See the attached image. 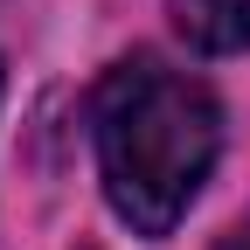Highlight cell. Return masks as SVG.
Here are the masks:
<instances>
[{"label": "cell", "mask_w": 250, "mask_h": 250, "mask_svg": "<svg viewBox=\"0 0 250 250\" xmlns=\"http://www.w3.org/2000/svg\"><path fill=\"white\" fill-rule=\"evenodd\" d=\"M90 146H98V181L111 215L132 236L160 243L215 174L223 104L202 77L139 49L111 62L90 90Z\"/></svg>", "instance_id": "6da1fadb"}, {"label": "cell", "mask_w": 250, "mask_h": 250, "mask_svg": "<svg viewBox=\"0 0 250 250\" xmlns=\"http://www.w3.org/2000/svg\"><path fill=\"white\" fill-rule=\"evenodd\" d=\"M215 250H250V215H243V223H229L223 236H215Z\"/></svg>", "instance_id": "3957f363"}, {"label": "cell", "mask_w": 250, "mask_h": 250, "mask_svg": "<svg viewBox=\"0 0 250 250\" xmlns=\"http://www.w3.org/2000/svg\"><path fill=\"white\" fill-rule=\"evenodd\" d=\"M167 21L195 56H243L250 49V0H167Z\"/></svg>", "instance_id": "7a4b0ae2"}]
</instances>
